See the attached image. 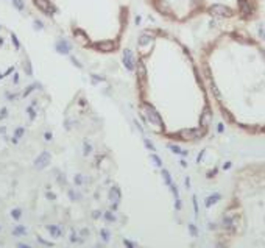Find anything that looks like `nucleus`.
<instances>
[{
    "instance_id": "obj_13",
    "label": "nucleus",
    "mask_w": 265,
    "mask_h": 248,
    "mask_svg": "<svg viewBox=\"0 0 265 248\" xmlns=\"http://www.w3.org/2000/svg\"><path fill=\"white\" fill-rule=\"evenodd\" d=\"M17 248H31L30 245H25V243H17Z\"/></svg>"
},
{
    "instance_id": "obj_3",
    "label": "nucleus",
    "mask_w": 265,
    "mask_h": 248,
    "mask_svg": "<svg viewBox=\"0 0 265 248\" xmlns=\"http://www.w3.org/2000/svg\"><path fill=\"white\" fill-rule=\"evenodd\" d=\"M34 3H36V6H38L41 11H44V13H47V14H52V13H53V6H52V3L49 2V0H34Z\"/></svg>"
},
{
    "instance_id": "obj_11",
    "label": "nucleus",
    "mask_w": 265,
    "mask_h": 248,
    "mask_svg": "<svg viewBox=\"0 0 265 248\" xmlns=\"http://www.w3.org/2000/svg\"><path fill=\"white\" fill-rule=\"evenodd\" d=\"M162 176H164V180H166L167 184H170V176H169V172L167 170H162Z\"/></svg>"
},
{
    "instance_id": "obj_17",
    "label": "nucleus",
    "mask_w": 265,
    "mask_h": 248,
    "mask_svg": "<svg viewBox=\"0 0 265 248\" xmlns=\"http://www.w3.org/2000/svg\"><path fill=\"white\" fill-rule=\"evenodd\" d=\"M0 117H6V109H2V116Z\"/></svg>"
},
{
    "instance_id": "obj_15",
    "label": "nucleus",
    "mask_w": 265,
    "mask_h": 248,
    "mask_svg": "<svg viewBox=\"0 0 265 248\" xmlns=\"http://www.w3.org/2000/svg\"><path fill=\"white\" fill-rule=\"evenodd\" d=\"M13 42L16 44V47H19V42H17V38H16V36H14V34H13Z\"/></svg>"
},
{
    "instance_id": "obj_16",
    "label": "nucleus",
    "mask_w": 265,
    "mask_h": 248,
    "mask_svg": "<svg viewBox=\"0 0 265 248\" xmlns=\"http://www.w3.org/2000/svg\"><path fill=\"white\" fill-rule=\"evenodd\" d=\"M106 218H109V220H114V215L108 212V214H106Z\"/></svg>"
},
{
    "instance_id": "obj_4",
    "label": "nucleus",
    "mask_w": 265,
    "mask_h": 248,
    "mask_svg": "<svg viewBox=\"0 0 265 248\" xmlns=\"http://www.w3.org/2000/svg\"><path fill=\"white\" fill-rule=\"evenodd\" d=\"M97 47L102 50V52H111V50L114 49V44H112L111 41H103V42H100Z\"/></svg>"
},
{
    "instance_id": "obj_7",
    "label": "nucleus",
    "mask_w": 265,
    "mask_h": 248,
    "mask_svg": "<svg viewBox=\"0 0 265 248\" xmlns=\"http://www.w3.org/2000/svg\"><path fill=\"white\" fill-rule=\"evenodd\" d=\"M49 231H50V234H52L53 237H59V236H61L59 228H56V226H49Z\"/></svg>"
},
{
    "instance_id": "obj_9",
    "label": "nucleus",
    "mask_w": 265,
    "mask_h": 248,
    "mask_svg": "<svg viewBox=\"0 0 265 248\" xmlns=\"http://www.w3.org/2000/svg\"><path fill=\"white\" fill-rule=\"evenodd\" d=\"M13 233H14L16 236H21V234H25V233H27V229H25L24 226H17Z\"/></svg>"
},
{
    "instance_id": "obj_14",
    "label": "nucleus",
    "mask_w": 265,
    "mask_h": 248,
    "mask_svg": "<svg viewBox=\"0 0 265 248\" xmlns=\"http://www.w3.org/2000/svg\"><path fill=\"white\" fill-rule=\"evenodd\" d=\"M102 236H103V239H105V240H108V237H109V234H108V233L105 231V229H103V231H102Z\"/></svg>"
},
{
    "instance_id": "obj_6",
    "label": "nucleus",
    "mask_w": 265,
    "mask_h": 248,
    "mask_svg": "<svg viewBox=\"0 0 265 248\" xmlns=\"http://www.w3.org/2000/svg\"><path fill=\"white\" fill-rule=\"evenodd\" d=\"M125 64L130 69H133V55H131V52L130 50H126L125 52Z\"/></svg>"
},
{
    "instance_id": "obj_12",
    "label": "nucleus",
    "mask_w": 265,
    "mask_h": 248,
    "mask_svg": "<svg viewBox=\"0 0 265 248\" xmlns=\"http://www.w3.org/2000/svg\"><path fill=\"white\" fill-rule=\"evenodd\" d=\"M22 134H24V130H22V128H19V130L16 131V137H21Z\"/></svg>"
},
{
    "instance_id": "obj_2",
    "label": "nucleus",
    "mask_w": 265,
    "mask_h": 248,
    "mask_svg": "<svg viewBox=\"0 0 265 248\" xmlns=\"http://www.w3.org/2000/svg\"><path fill=\"white\" fill-rule=\"evenodd\" d=\"M49 162H50V153L44 151V153H41L38 158H36L34 165H36V169H44L45 165H49Z\"/></svg>"
},
{
    "instance_id": "obj_18",
    "label": "nucleus",
    "mask_w": 265,
    "mask_h": 248,
    "mask_svg": "<svg viewBox=\"0 0 265 248\" xmlns=\"http://www.w3.org/2000/svg\"><path fill=\"white\" fill-rule=\"evenodd\" d=\"M125 245H126V248H133V246H131V243H130V242H128V240L125 242Z\"/></svg>"
},
{
    "instance_id": "obj_1",
    "label": "nucleus",
    "mask_w": 265,
    "mask_h": 248,
    "mask_svg": "<svg viewBox=\"0 0 265 248\" xmlns=\"http://www.w3.org/2000/svg\"><path fill=\"white\" fill-rule=\"evenodd\" d=\"M206 77L225 119L265 131V49L248 33L231 31L209 49Z\"/></svg>"
},
{
    "instance_id": "obj_5",
    "label": "nucleus",
    "mask_w": 265,
    "mask_h": 248,
    "mask_svg": "<svg viewBox=\"0 0 265 248\" xmlns=\"http://www.w3.org/2000/svg\"><path fill=\"white\" fill-rule=\"evenodd\" d=\"M109 198H111L112 201H118L120 200V190H118L117 187H112L111 192H109Z\"/></svg>"
},
{
    "instance_id": "obj_8",
    "label": "nucleus",
    "mask_w": 265,
    "mask_h": 248,
    "mask_svg": "<svg viewBox=\"0 0 265 248\" xmlns=\"http://www.w3.org/2000/svg\"><path fill=\"white\" fill-rule=\"evenodd\" d=\"M11 215H13L14 220H19L21 215H22V211H21V209H13V211H11Z\"/></svg>"
},
{
    "instance_id": "obj_10",
    "label": "nucleus",
    "mask_w": 265,
    "mask_h": 248,
    "mask_svg": "<svg viewBox=\"0 0 265 248\" xmlns=\"http://www.w3.org/2000/svg\"><path fill=\"white\" fill-rule=\"evenodd\" d=\"M13 3L16 5L17 10H24V2H22V0H13Z\"/></svg>"
}]
</instances>
